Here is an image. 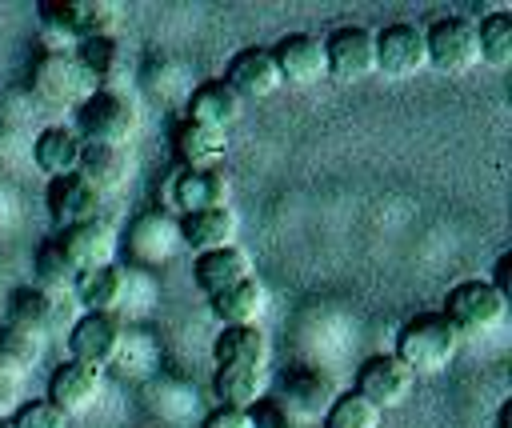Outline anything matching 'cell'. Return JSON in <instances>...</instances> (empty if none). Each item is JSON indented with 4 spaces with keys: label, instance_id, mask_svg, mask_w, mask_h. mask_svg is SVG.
Masks as SVG:
<instances>
[{
    "label": "cell",
    "instance_id": "6da1fadb",
    "mask_svg": "<svg viewBox=\"0 0 512 428\" xmlns=\"http://www.w3.org/2000/svg\"><path fill=\"white\" fill-rule=\"evenodd\" d=\"M120 8L112 0H44L40 4V40L44 52H72L84 40L112 36Z\"/></svg>",
    "mask_w": 512,
    "mask_h": 428
},
{
    "label": "cell",
    "instance_id": "7a4b0ae2",
    "mask_svg": "<svg viewBox=\"0 0 512 428\" xmlns=\"http://www.w3.org/2000/svg\"><path fill=\"white\" fill-rule=\"evenodd\" d=\"M460 344H464V336H460L440 312H420V316H412V320L400 328L392 356H396L412 376H440V372L456 360Z\"/></svg>",
    "mask_w": 512,
    "mask_h": 428
},
{
    "label": "cell",
    "instance_id": "3957f363",
    "mask_svg": "<svg viewBox=\"0 0 512 428\" xmlns=\"http://www.w3.org/2000/svg\"><path fill=\"white\" fill-rule=\"evenodd\" d=\"M140 132V108L120 88H92L76 104V136L84 144H124Z\"/></svg>",
    "mask_w": 512,
    "mask_h": 428
},
{
    "label": "cell",
    "instance_id": "277c9868",
    "mask_svg": "<svg viewBox=\"0 0 512 428\" xmlns=\"http://www.w3.org/2000/svg\"><path fill=\"white\" fill-rule=\"evenodd\" d=\"M504 312H508V296H500L488 280H460V284H452L448 296H444V308H440V316L460 336L492 332L504 320Z\"/></svg>",
    "mask_w": 512,
    "mask_h": 428
},
{
    "label": "cell",
    "instance_id": "5b68a950",
    "mask_svg": "<svg viewBox=\"0 0 512 428\" xmlns=\"http://www.w3.org/2000/svg\"><path fill=\"white\" fill-rule=\"evenodd\" d=\"M424 48H428V68H436L444 76H464L480 64L476 24L464 16H436L424 28Z\"/></svg>",
    "mask_w": 512,
    "mask_h": 428
},
{
    "label": "cell",
    "instance_id": "8992f818",
    "mask_svg": "<svg viewBox=\"0 0 512 428\" xmlns=\"http://www.w3.org/2000/svg\"><path fill=\"white\" fill-rule=\"evenodd\" d=\"M324 60H328V80L336 84H356L376 72V32L364 24H340L324 36Z\"/></svg>",
    "mask_w": 512,
    "mask_h": 428
},
{
    "label": "cell",
    "instance_id": "52a82bcc",
    "mask_svg": "<svg viewBox=\"0 0 512 428\" xmlns=\"http://www.w3.org/2000/svg\"><path fill=\"white\" fill-rule=\"evenodd\" d=\"M336 396H340V388H336L332 372H324L316 364H292L284 372V380H280V396L276 400L308 428V424H320L324 420V412L332 408Z\"/></svg>",
    "mask_w": 512,
    "mask_h": 428
},
{
    "label": "cell",
    "instance_id": "ba28073f",
    "mask_svg": "<svg viewBox=\"0 0 512 428\" xmlns=\"http://www.w3.org/2000/svg\"><path fill=\"white\" fill-rule=\"evenodd\" d=\"M28 84L40 100L56 104V108H68V104H80L88 92H92V80L84 76V68L76 64L72 52H40L32 60V72H28Z\"/></svg>",
    "mask_w": 512,
    "mask_h": 428
},
{
    "label": "cell",
    "instance_id": "9c48e42d",
    "mask_svg": "<svg viewBox=\"0 0 512 428\" xmlns=\"http://www.w3.org/2000/svg\"><path fill=\"white\" fill-rule=\"evenodd\" d=\"M428 68L424 28L412 20H396L376 32V72L388 80H408Z\"/></svg>",
    "mask_w": 512,
    "mask_h": 428
},
{
    "label": "cell",
    "instance_id": "30bf717a",
    "mask_svg": "<svg viewBox=\"0 0 512 428\" xmlns=\"http://www.w3.org/2000/svg\"><path fill=\"white\" fill-rule=\"evenodd\" d=\"M124 348V328L116 316H104V312H84L72 332H68V360L92 368V372H104Z\"/></svg>",
    "mask_w": 512,
    "mask_h": 428
},
{
    "label": "cell",
    "instance_id": "8fae6325",
    "mask_svg": "<svg viewBox=\"0 0 512 428\" xmlns=\"http://www.w3.org/2000/svg\"><path fill=\"white\" fill-rule=\"evenodd\" d=\"M412 388H416V376H412L392 352H376V356H368V360L360 364V372H356V388H352V392L364 396L372 408L388 412V408L408 404Z\"/></svg>",
    "mask_w": 512,
    "mask_h": 428
},
{
    "label": "cell",
    "instance_id": "7c38bea8",
    "mask_svg": "<svg viewBox=\"0 0 512 428\" xmlns=\"http://www.w3.org/2000/svg\"><path fill=\"white\" fill-rule=\"evenodd\" d=\"M268 52H272V60H276L280 80L292 84V88H312V84L328 80L324 40L312 36V32H288V36H280Z\"/></svg>",
    "mask_w": 512,
    "mask_h": 428
},
{
    "label": "cell",
    "instance_id": "4fadbf2b",
    "mask_svg": "<svg viewBox=\"0 0 512 428\" xmlns=\"http://www.w3.org/2000/svg\"><path fill=\"white\" fill-rule=\"evenodd\" d=\"M56 240H60L64 256L72 260L76 276L80 272H92V268H108L116 260V252H120V236H116V228L104 216L84 220V224H72V228H60Z\"/></svg>",
    "mask_w": 512,
    "mask_h": 428
},
{
    "label": "cell",
    "instance_id": "5bb4252c",
    "mask_svg": "<svg viewBox=\"0 0 512 428\" xmlns=\"http://www.w3.org/2000/svg\"><path fill=\"white\" fill-rule=\"evenodd\" d=\"M220 80H224L240 100H268V96H276V92L284 88V80H280L276 60H272L268 48H240V52L228 60V68H224Z\"/></svg>",
    "mask_w": 512,
    "mask_h": 428
},
{
    "label": "cell",
    "instance_id": "9a60e30c",
    "mask_svg": "<svg viewBox=\"0 0 512 428\" xmlns=\"http://www.w3.org/2000/svg\"><path fill=\"white\" fill-rule=\"evenodd\" d=\"M228 196H232V184H228L224 168H180L168 188V200L180 216H192L204 208H224Z\"/></svg>",
    "mask_w": 512,
    "mask_h": 428
},
{
    "label": "cell",
    "instance_id": "2e32d148",
    "mask_svg": "<svg viewBox=\"0 0 512 428\" xmlns=\"http://www.w3.org/2000/svg\"><path fill=\"white\" fill-rule=\"evenodd\" d=\"M44 204H48V216H52V224H56V232H60V228L96 220L104 196H100L80 172H72V176H56V180H48Z\"/></svg>",
    "mask_w": 512,
    "mask_h": 428
},
{
    "label": "cell",
    "instance_id": "e0dca14e",
    "mask_svg": "<svg viewBox=\"0 0 512 428\" xmlns=\"http://www.w3.org/2000/svg\"><path fill=\"white\" fill-rule=\"evenodd\" d=\"M180 248V228L164 212H144L128 224V256L144 268H160Z\"/></svg>",
    "mask_w": 512,
    "mask_h": 428
},
{
    "label": "cell",
    "instance_id": "ac0fdd59",
    "mask_svg": "<svg viewBox=\"0 0 512 428\" xmlns=\"http://www.w3.org/2000/svg\"><path fill=\"white\" fill-rule=\"evenodd\" d=\"M212 360H216V368H268L272 340L260 324L220 328L212 340Z\"/></svg>",
    "mask_w": 512,
    "mask_h": 428
},
{
    "label": "cell",
    "instance_id": "d6986e66",
    "mask_svg": "<svg viewBox=\"0 0 512 428\" xmlns=\"http://www.w3.org/2000/svg\"><path fill=\"white\" fill-rule=\"evenodd\" d=\"M248 276H252V256H248L240 244L212 248V252H200V256L192 260V280H196V288H200L208 300L220 296L224 288L248 280Z\"/></svg>",
    "mask_w": 512,
    "mask_h": 428
},
{
    "label": "cell",
    "instance_id": "ffe728a7",
    "mask_svg": "<svg viewBox=\"0 0 512 428\" xmlns=\"http://www.w3.org/2000/svg\"><path fill=\"white\" fill-rule=\"evenodd\" d=\"M96 396H100V372H92V368H84V364H76V360H64L60 368H52V376H48V404H56L68 420L72 416H80V412H88L92 404H96Z\"/></svg>",
    "mask_w": 512,
    "mask_h": 428
},
{
    "label": "cell",
    "instance_id": "44dd1931",
    "mask_svg": "<svg viewBox=\"0 0 512 428\" xmlns=\"http://www.w3.org/2000/svg\"><path fill=\"white\" fill-rule=\"evenodd\" d=\"M180 228V244L192 248L196 256L200 252H212V248H228L236 244V232H240V216L236 208H204V212H192V216H180L176 220Z\"/></svg>",
    "mask_w": 512,
    "mask_h": 428
},
{
    "label": "cell",
    "instance_id": "7402d4cb",
    "mask_svg": "<svg viewBox=\"0 0 512 428\" xmlns=\"http://www.w3.org/2000/svg\"><path fill=\"white\" fill-rule=\"evenodd\" d=\"M172 152H176L180 168H220V160L228 152V132L196 124V120H180L172 128Z\"/></svg>",
    "mask_w": 512,
    "mask_h": 428
},
{
    "label": "cell",
    "instance_id": "603a6c76",
    "mask_svg": "<svg viewBox=\"0 0 512 428\" xmlns=\"http://www.w3.org/2000/svg\"><path fill=\"white\" fill-rule=\"evenodd\" d=\"M80 152H84V140L76 136L72 124H48L40 128V136L32 140V160L36 168L56 180V176H72L80 168Z\"/></svg>",
    "mask_w": 512,
    "mask_h": 428
},
{
    "label": "cell",
    "instance_id": "cb8c5ba5",
    "mask_svg": "<svg viewBox=\"0 0 512 428\" xmlns=\"http://www.w3.org/2000/svg\"><path fill=\"white\" fill-rule=\"evenodd\" d=\"M212 316L220 320V328H240V324H260V316L268 312V284L252 272L248 280L224 288L220 296L208 300Z\"/></svg>",
    "mask_w": 512,
    "mask_h": 428
},
{
    "label": "cell",
    "instance_id": "d4e9b609",
    "mask_svg": "<svg viewBox=\"0 0 512 428\" xmlns=\"http://www.w3.org/2000/svg\"><path fill=\"white\" fill-rule=\"evenodd\" d=\"M240 112H244V100L224 80H204V84L192 88L184 120H196V124H208V128L228 132L240 120Z\"/></svg>",
    "mask_w": 512,
    "mask_h": 428
},
{
    "label": "cell",
    "instance_id": "484cf974",
    "mask_svg": "<svg viewBox=\"0 0 512 428\" xmlns=\"http://www.w3.org/2000/svg\"><path fill=\"white\" fill-rule=\"evenodd\" d=\"M76 172H80L100 196H108V192H116V188L132 176V148H124V144H84Z\"/></svg>",
    "mask_w": 512,
    "mask_h": 428
},
{
    "label": "cell",
    "instance_id": "4316f807",
    "mask_svg": "<svg viewBox=\"0 0 512 428\" xmlns=\"http://www.w3.org/2000/svg\"><path fill=\"white\" fill-rule=\"evenodd\" d=\"M268 368H216L212 376V396L220 400V408H240L252 412L264 396H268Z\"/></svg>",
    "mask_w": 512,
    "mask_h": 428
},
{
    "label": "cell",
    "instance_id": "83f0119b",
    "mask_svg": "<svg viewBox=\"0 0 512 428\" xmlns=\"http://www.w3.org/2000/svg\"><path fill=\"white\" fill-rule=\"evenodd\" d=\"M72 292H76V300L84 304V312H104V316H112L116 304H120L124 292H128V276H124L116 264L92 268V272H80V276H76Z\"/></svg>",
    "mask_w": 512,
    "mask_h": 428
},
{
    "label": "cell",
    "instance_id": "f1b7e54d",
    "mask_svg": "<svg viewBox=\"0 0 512 428\" xmlns=\"http://www.w3.org/2000/svg\"><path fill=\"white\" fill-rule=\"evenodd\" d=\"M40 356H44V332L0 324V372H8L12 380H24L40 364Z\"/></svg>",
    "mask_w": 512,
    "mask_h": 428
},
{
    "label": "cell",
    "instance_id": "f546056e",
    "mask_svg": "<svg viewBox=\"0 0 512 428\" xmlns=\"http://www.w3.org/2000/svg\"><path fill=\"white\" fill-rule=\"evenodd\" d=\"M476 52H480V64L496 72L512 64V12L508 8H496L476 24Z\"/></svg>",
    "mask_w": 512,
    "mask_h": 428
},
{
    "label": "cell",
    "instance_id": "4dcf8cb0",
    "mask_svg": "<svg viewBox=\"0 0 512 428\" xmlns=\"http://www.w3.org/2000/svg\"><path fill=\"white\" fill-rule=\"evenodd\" d=\"M52 312H56L52 292H44V288H36V284H24V288H16V292L8 296V316H4V324L28 328V332H44L48 320H52Z\"/></svg>",
    "mask_w": 512,
    "mask_h": 428
},
{
    "label": "cell",
    "instance_id": "1f68e13d",
    "mask_svg": "<svg viewBox=\"0 0 512 428\" xmlns=\"http://www.w3.org/2000/svg\"><path fill=\"white\" fill-rule=\"evenodd\" d=\"M76 64L84 68V76L92 80V88H112L116 72H120V44L112 36H96L72 48Z\"/></svg>",
    "mask_w": 512,
    "mask_h": 428
},
{
    "label": "cell",
    "instance_id": "d6a6232c",
    "mask_svg": "<svg viewBox=\"0 0 512 428\" xmlns=\"http://www.w3.org/2000/svg\"><path fill=\"white\" fill-rule=\"evenodd\" d=\"M32 272H36V288H44V292H68L76 284V268L64 256V248H60L56 236H48L36 248V268Z\"/></svg>",
    "mask_w": 512,
    "mask_h": 428
},
{
    "label": "cell",
    "instance_id": "836d02e7",
    "mask_svg": "<svg viewBox=\"0 0 512 428\" xmlns=\"http://www.w3.org/2000/svg\"><path fill=\"white\" fill-rule=\"evenodd\" d=\"M380 420H384V412L380 408H372L364 396H356V392H340L336 400H332V408L324 412V428H380Z\"/></svg>",
    "mask_w": 512,
    "mask_h": 428
},
{
    "label": "cell",
    "instance_id": "e575fe53",
    "mask_svg": "<svg viewBox=\"0 0 512 428\" xmlns=\"http://www.w3.org/2000/svg\"><path fill=\"white\" fill-rule=\"evenodd\" d=\"M12 428H68V416L48 400H28L12 412Z\"/></svg>",
    "mask_w": 512,
    "mask_h": 428
},
{
    "label": "cell",
    "instance_id": "d590c367",
    "mask_svg": "<svg viewBox=\"0 0 512 428\" xmlns=\"http://www.w3.org/2000/svg\"><path fill=\"white\" fill-rule=\"evenodd\" d=\"M248 416H252V428H304L280 400H268V396H264Z\"/></svg>",
    "mask_w": 512,
    "mask_h": 428
},
{
    "label": "cell",
    "instance_id": "8d00e7d4",
    "mask_svg": "<svg viewBox=\"0 0 512 428\" xmlns=\"http://www.w3.org/2000/svg\"><path fill=\"white\" fill-rule=\"evenodd\" d=\"M204 428H252V416L240 408H212Z\"/></svg>",
    "mask_w": 512,
    "mask_h": 428
},
{
    "label": "cell",
    "instance_id": "74e56055",
    "mask_svg": "<svg viewBox=\"0 0 512 428\" xmlns=\"http://www.w3.org/2000/svg\"><path fill=\"white\" fill-rule=\"evenodd\" d=\"M16 408H20V380L0 372V420H12Z\"/></svg>",
    "mask_w": 512,
    "mask_h": 428
},
{
    "label": "cell",
    "instance_id": "f35d334b",
    "mask_svg": "<svg viewBox=\"0 0 512 428\" xmlns=\"http://www.w3.org/2000/svg\"><path fill=\"white\" fill-rule=\"evenodd\" d=\"M508 268H512V252H500V260H496V268H492V276H488V284H492L500 296H508Z\"/></svg>",
    "mask_w": 512,
    "mask_h": 428
},
{
    "label": "cell",
    "instance_id": "ab89813d",
    "mask_svg": "<svg viewBox=\"0 0 512 428\" xmlns=\"http://www.w3.org/2000/svg\"><path fill=\"white\" fill-rule=\"evenodd\" d=\"M496 428H512V400H504L496 408Z\"/></svg>",
    "mask_w": 512,
    "mask_h": 428
},
{
    "label": "cell",
    "instance_id": "60d3db41",
    "mask_svg": "<svg viewBox=\"0 0 512 428\" xmlns=\"http://www.w3.org/2000/svg\"><path fill=\"white\" fill-rule=\"evenodd\" d=\"M0 428H12V420H0Z\"/></svg>",
    "mask_w": 512,
    "mask_h": 428
}]
</instances>
